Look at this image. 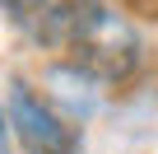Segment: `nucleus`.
I'll return each mask as SVG.
<instances>
[{"label": "nucleus", "mask_w": 158, "mask_h": 154, "mask_svg": "<svg viewBox=\"0 0 158 154\" xmlns=\"http://www.w3.org/2000/svg\"><path fill=\"white\" fill-rule=\"evenodd\" d=\"M23 19L42 47L60 51L98 84H121L139 65V37L107 0H37Z\"/></svg>", "instance_id": "1"}, {"label": "nucleus", "mask_w": 158, "mask_h": 154, "mask_svg": "<svg viewBox=\"0 0 158 154\" xmlns=\"http://www.w3.org/2000/svg\"><path fill=\"white\" fill-rule=\"evenodd\" d=\"M0 154H10V145H5V108H0Z\"/></svg>", "instance_id": "4"}, {"label": "nucleus", "mask_w": 158, "mask_h": 154, "mask_svg": "<svg viewBox=\"0 0 158 154\" xmlns=\"http://www.w3.org/2000/svg\"><path fill=\"white\" fill-rule=\"evenodd\" d=\"M10 126L28 154H79V131L51 103H42L28 84L10 89Z\"/></svg>", "instance_id": "2"}, {"label": "nucleus", "mask_w": 158, "mask_h": 154, "mask_svg": "<svg viewBox=\"0 0 158 154\" xmlns=\"http://www.w3.org/2000/svg\"><path fill=\"white\" fill-rule=\"evenodd\" d=\"M33 5H37V0H33Z\"/></svg>", "instance_id": "5"}, {"label": "nucleus", "mask_w": 158, "mask_h": 154, "mask_svg": "<svg viewBox=\"0 0 158 154\" xmlns=\"http://www.w3.org/2000/svg\"><path fill=\"white\" fill-rule=\"evenodd\" d=\"M130 14H144V19H158V0H121Z\"/></svg>", "instance_id": "3"}]
</instances>
